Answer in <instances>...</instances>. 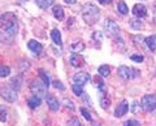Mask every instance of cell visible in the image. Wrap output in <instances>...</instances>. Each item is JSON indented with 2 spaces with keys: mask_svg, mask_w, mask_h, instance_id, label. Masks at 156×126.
I'll use <instances>...</instances> for the list:
<instances>
[{
  "mask_svg": "<svg viewBox=\"0 0 156 126\" xmlns=\"http://www.w3.org/2000/svg\"><path fill=\"white\" fill-rule=\"evenodd\" d=\"M70 50H72L73 52H76V53L82 52V51L85 50V44H83V42H76V43H73V44L70 46Z\"/></svg>",
  "mask_w": 156,
  "mask_h": 126,
  "instance_id": "19",
  "label": "cell"
},
{
  "mask_svg": "<svg viewBox=\"0 0 156 126\" xmlns=\"http://www.w3.org/2000/svg\"><path fill=\"white\" fill-rule=\"evenodd\" d=\"M94 38H95V39H101V33H99V31H95L94 33Z\"/></svg>",
  "mask_w": 156,
  "mask_h": 126,
  "instance_id": "36",
  "label": "cell"
},
{
  "mask_svg": "<svg viewBox=\"0 0 156 126\" xmlns=\"http://www.w3.org/2000/svg\"><path fill=\"white\" fill-rule=\"evenodd\" d=\"M133 14L138 18H143L147 16V9H146L143 4H135L133 7Z\"/></svg>",
  "mask_w": 156,
  "mask_h": 126,
  "instance_id": "10",
  "label": "cell"
},
{
  "mask_svg": "<svg viewBox=\"0 0 156 126\" xmlns=\"http://www.w3.org/2000/svg\"><path fill=\"white\" fill-rule=\"evenodd\" d=\"M62 104H64L66 108H69L70 110H76V105L72 103V100H70V99H66V98H65L64 100H62Z\"/></svg>",
  "mask_w": 156,
  "mask_h": 126,
  "instance_id": "29",
  "label": "cell"
},
{
  "mask_svg": "<svg viewBox=\"0 0 156 126\" xmlns=\"http://www.w3.org/2000/svg\"><path fill=\"white\" fill-rule=\"evenodd\" d=\"M52 85H53V86H55V89H58V90H60V91H64V90H65V87H64V85H62V83H61V82H60V81H53V82H52Z\"/></svg>",
  "mask_w": 156,
  "mask_h": 126,
  "instance_id": "30",
  "label": "cell"
},
{
  "mask_svg": "<svg viewBox=\"0 0 156 126\" xmlns=\"http://www.w3.org/2000/svg\"><path fill=\"white\" fill-rule=\"evenodd\" d=\"M69 126H81V122L78 121V118H72L69 122Z\"/></svg>",
  "mask_w": 156,
  "mask_h": 126,
  "instance_id": "35",
  "label": "cell"
},
{
  "mask_svg": "<svg viewBox=\"0 0 156 126\" xmlns=\"http://www.w3.org/2000/svg\"><path fill=\"white\" fill-rule=\"evenodd\" d=\"M117 9H119V12L121 13V14H128V12H129V8H128V5H126V3L125 2H119V4H117Z\"/></svg>",
  "mask_w": 156,
  "mask_h": 126,
  "instance_id": "22",
  "label": "cell"
},
{
  "mask_svg": "<svg viewBox=\"0 0 156 126\" xmlns=\"http://www.w3.org/2000/svg\"><path fill=\"white\" fill-rule=\"evenodd\" d=\"M51 37H52V40L55 42V44H57L58 47L62 46V40H61V34L60 31L57 30V29H53L51 31Z\"/></svg>",
  "mask_w": 156,
  "mask_h": 126,
  "instance_id": "15",
  "label": "cell"
},
{
  "mask_svg": "<svg viewBox=\"0 0 156 126\" xmlns=\"http://www.w3.org/2000/svg\"><path fill=\"white\" fill-rule=\"evenodd\" d=\"M117 74H119L122 79H130V78H134V74H138V70H134L131 68H128L125 65H121L119 69H117Z\"/></svg>",
  "mask_w": 156,
  "mask_h": 126,
  "instance_id": "7",
  "label": "cell"
},
{
  "mask_svg": "<svg viewBox=\"0 0 156 126\" xmlns=\"http://www.w3.org/2000/svg\"><path fill=\"white\" fill-rule=\"evenodd\" d=\"M140 105L146 112H151L156 108V96L155 95H144L140 100Z\"/></svg>",
  "mask_w": 156,
  "mask_h": 126,
  "instance_id": "6",
  "label": "cell"
},
{
  "mask_svg": "<svg viewBox=\"0 0 156 126\" xmlns=\"http://www.w3.org/2000/svg\"><path fill=\"white\" fill-rule=\"evenodd\" d=\"M27 47H29V50H30L31 52L37 53V55H38V53H41V52H42V50H43V46H42L39 42L34 40V39L29 40V43H27Z\"/></svg>",
  "mask_w": 156,
  "mask_h": 126,
  "instance_id": "13",
  "label": "cell"
},
{
  "mask_svg": "<svg viewBox=\"0 0 156 126\" xmlns=\"http://www.w3.org/2000/svg\"><path fill=\"white\" fill-rule=\"evenodd\" d=\"M72 90H73V93H74L77 96H81V95H83V89H82V86L80 85H73L72 86Z\"/></svg>",
  "mask_w": 156,
  "mask_h": 126,
  "instance_id": "28",
  "label": "cell"
},
{
  "mask_svg": "<svg viewBox=\"0 0 156 126\" xmlns=\"http://www.w3.org/2000/svg\"><path fill=\"white\" fill-rule=\"evenodd\" d=\"M47 89L48 87L44 85V82H41V81H33L30 85L31 93L35 96H39V98L47 96Z\"/></svg>",
  "mask_w": 156,
  "mask_h": 126,
  "instance_id": "4",
  "label": "cell"
},
{
  "mask_svg": "<svg viewBox=\"0 0 156 126\" xmlns=\"http://www.w3.org/2000/svg\"><path fill=\"white\" fill-rule=\"evenodd\" d=\"M8 117V112H7V108L4 105H0V121L2 122H5Z\"/></svg>",
  "mask_w": 156,
  "mask_h": 126,
  "instance_id": "25",
  "label": "cell"
},
{
  "mask_svg": "<svg viewBox=\"0 0 156 126\" xmlns=\"http://www.w3.org/2000/svg\"><path fill=\"white\" fill-rule=\"evenodd\" d=\"M46 101H47V105L50 107V109L53 110V112H56V110L58 109V107H60L57 99H56L53 95H47V96H46Z\"/></svg>",
  "mask_w": 156,
  "mask_h": 126,
  "instance_id": "12",
  "label": "cell"
},
{
  "mask_svg": "<svg viewBox=\"0 0 156 126\" xmlns=\"http://www.w3.org/2000/svg\"><path fill=\"white\" fill-rule=\"evenodd\" d=\"M99 16H100L99 8L94 5L92 3H87L83 7V9H82V18H83V21L87 25H94V23H96L98 20H99Z\"/></svg>",
  "mask_w": 156,
  "mask_h": 126,
  "instance_id": "2",
  "label": "cell"
},
{
  "mask_svg": "<svg viewBox=\"0 0 156 126\" xmlns=\"http://www.w3.org/2000/svg\"><path fill=\"white\" fill-rule=\"evenodd\" d=\"M0 27L5 31L8 35H14L18 30V23H17V18L13 13L7 12L0 17Z\"/></svg>",
  "mask_w": 156,
  "mask_h": 126,
  "instance_id": "1",
  "label": "cell"
},
{
  "mask_svg": "<svg viewBox=\"0 0 156 126\" xmlns=\"http://www.w3.org/2000/svg\"><path fill=\"white\" fill-rule=\"evenodd\" d=\"M129 25L131 29H135V30H139V29H142V22H140V20H136V18H133V20L129 21Z\"/></svg>",
  "mask_w": 156,
  "mask_h": 126,
  "instance_id": "23",
  "label": "cell"
},
{
  "mask_svg": "<svg viewBox=\"0 0 156 126\" xmlns=\"http://www.w3.org/2000/svg\"><path fill=\"white\" fill-rule=\"evenodd\" d=\"M128 110H129V104H128V101L126 100H124V101H121V103L117 105V108L115 110V116L116 117H122Z\"/></svg>",
  "mask_w": 156,
  "mask_h": 126,
  "instance_id": "11",
  "label": "cell"
},
{
  "mask_svg": "<svg viewBox=\"0 0 156 126\" xmlns=\"http://www.w3.org/2000/svg\"><path fill=\"white\" fill-rule=\"evenodd\" d=\"M130 59L135 61V62H142L143 61V56H140V55H130Z\"/></svg>",
  "mask_w": 156,
  "mask_h": 126,
  "instance_id": "33",
  "label": "cell"
},
{
  "mask_svg": "<svg viewBox=\"0 0 156 126\" xmlns=\"http://www.w3.org/2000/svg\"><path fill=\"white\" fill-rule=\"evenodd\" d=\"M52 13H53V16H55V18H57L58 21L64 20V9H62L60 5H55V7H53Z\"/></svg>",
  "mask_w": 156,
  "mask_h": 126,
  "instance_id": "17",
  "label": "cell"
},
{
  "mask_svg": "<svg viewBox=\"0 0 156 126\" xmlns=\"http://www.w3.org/2000/svg\"><path fill=\"white\" fill-rule=\"evenodd\" d=\"M144 42H146V44H147V48L151 51H155L156 50V35H150L147 38H144Z\"/></svg>",
  "mask_w": 156,
  "mask_h": 126,
  "instance_id": "14",
  "label": "cell"
},
{
  "mask_svg": "<svg viewBox=\"0 0 156 126\" xmlns=\"http://www.w3.org/2000/svg\"><path fill=\"white\" fill-rule=\"evenodd\" d=\"M38 73H39V75H41V78H42V81L44 82V85L48 87L50 86V77H48V73L46 70H43V69H39L38 70Z\"/></svg>",
  "mask_w": 156,
  "mask_h": 126,
  "instance_id": "21",
  "label": "cell"
},
{
  "mask_svg": "<svg viewBox=\"0 0 156 126\" xmlns=\"http://www.w3.org/2000/svg\"><path fill=\"white\" fill-rule=\"evenodd\" d=\"M69 64L74 68H81V66H85L86 61L85 59L82 57V55H78V53H73L69 59Z\"/></svg>",
  "mask_w": 156,
  "mask_h": 126,
  "instance_id": "9",
  "label": "cell"
},
{
  "mask_svg": "<svg viewBox=\"0 0 156 126\" xmlns=\"http://www.w3.org/2000/svg\"><path fill=\"white\" fill-rule=\"evenodd\" d=\"M41 103H42V100H41V98L39 96H31V98H29V100H27V105L30 107L31 109H35L37 107H39L41 105Z\"/></svg>",
  "mask_w": 156,
  "mask_h": 126,
  "instance_id": "16",
  "label": "cell"
},
{
  "mask_svg": "<svg viewBox=\"0 0 156 126\" xmlns=\"http://www.w3.org/2000/svg\"><path fill=\"white\" fill-rule=\"evenodd\" d=\"M98 72H99V74H100L101 77H108L111 70H109V66H108V65H101V66H99Z\"/></svg>",
  "mask_w": 156,
  "mask_h": 126,
  "instance_id": "24",
  "label": "cell"
},
{
  "mask_svg": "<svg viewBox=\"0 0 156 126\" xmlns=\"http://www.w3.org/2000/svg\"><path fill=\"white\" fill-rule=\"evenodd\" d=\"M0 96H2L4 100L9 101V103H14V101L17 100L16 90H13L12 87H9V86H3L2 89H0Z\"/></svg>",
  "mask_w": 156,
  "mask_h": 126,
  "instance_id": "5",
  "label": "cell"
},
{
  "mask_svg": "<svg viewBox=\"0 0 156 126\" xmlns=\"http://www.w3.org/2000/svg\"><path fill=\"white\" fill-rule=\"evenodd\" d=\"M81 113L83 114V117H85L87 121H90V122H92L91 116H90V113H89V112H87V109H86V108H82V109H81Z\"/></svg>",
  "mask_w": 156,
  "mask_h": 126,
  "instance_id": "31",
  "label": "cell"
},
{
  "mask_svg": "<svg viewBox=\"0 0 156 126\" xmlns=\"http://www.w3.org/2000/svg\"><path fill=\"white\" fill-rule=\"evenodd\" d=\"M11 73V68L7 65H0V77H7Z\"/></svg>",
  "mask_w": 156,
  "mask_h": 126,
  "instance_id": "27",
  "label": "cell"
},
{
  "mask_svg": "<svg viewBox=\"0 0 156 126\" xmlns=\"http://www.w3.org/2000/svg\"><path fill=\"white\" fill-rule=\"evenodd\" d=\"M104 31L112 39H117L120 35V27L113 20H107L104 22Z\"/></svg>",
  "mask_w": 156,
  "mask_h": 126,
  "instance_id": "3",
  "label": "cell"
},
{
  "mask_svg": "<svg viewBox=\"0 0 156 126\" xmlns=\"http://www.w3.org/2000/svg\"><path fill=\"white\" fill-rule=\"evenodd\" d=\"M21 83H22V81H21V77H13V78L11 79V85H12V89L14 90H20L21 89Z\"/></svg>",
  "mask_w": 156,
  "mask_h": 126,
  "instance_id": "20",
  "label": "cell"
},
{
  "mask_svg": "<svg viewBox=\"0 0 156 126\" xmlns=\"http://www.w3.org/2000/svg\"><path fill=\"white\" fill-rule=\"evenodd\" d=\"M124 126H140V124L138 122V121H135V120H128L124 124Z\"/></svg>",
  "mask_w": 156,
  "mask_h": 126,
  "instance_id": "32",
  "label": "cell"
},
{
  "mask_svg": "<svg viewBox=\"0 0 156 126\" xmlns=\"http://www.w3.org/2000/svg\"><path fill=\"white\" fill-rule=\"evenodd\" d=\"M35 3H37V5L41 7L42 9H47L55 3V0H35Z\"/></svg>",
  "mask_w": 156,
  "mask_h": 126,
  "instance_id": "18",
  "label": "cell"
},
{
  "mask_svg": "<svg viewBox=\"0 0 156 126\" xmlns=\"http://www.w3.org/2000/svg\"><path fill=\"white\" fill-rule=\"evenodd\" d=\"M92 126H100V125H98L96 122H92Z\"/></svg>",
  "mask_w": 156,
  "mask_h": 126,
  "instance_id": "39",
  "label": "cell"
},
{
  "mask_svg": "<svg viewBox=\"0 0 156 126\" xmlns=\"http://www.w3.org/2000/svg\"><path fill=\"white\" fill-rule=\"evenodd\" d=\"M100 104H101V107H103L104 109H107V108H108V107L111 105V99H109L107 95H103V96L100 98Z\"/></svg>",
  "mask_w": 156,
  "mask_h": 126,
  "instance_id": "26",
  "label": "cell"
},
{
  "mask_svg": "<svg viewBox=\"0 0 156 126\" xmlns=\"http://www.w3.org/2000/svg\"><path fill=\"white\" fill-rule=\"evenodd\" d=\"M98 2L101 3V4H111L112 0H98Z\"/></svg>",
  "mask_w": 156,
  "mask_h": 126,
  "instance_id": "37",
  "label": "cell"
},
{
  "mask_svg": "<svg viewBox=\"0 0 156 126\" xmlns=\"http://www.w3.org/2000/svg\"><path fill=\"white\" fill-rule=\"evenodd\" d=\"M64 2H65L66 4H74V3L77 2V0H64Z\"/></svg>",
  "mask_w": 156,
  "mask_h": 126,
  "instance_id": "38",
  "label": "cell"
},
{
  "mask_svg": "<svg viewBox=\"0 0 156 126\" xmlns=\"http://www.w3.org/2000/svg\"><path fill=\"white\" fill-rule=\"evenodd\" d=\"M73 81H74L76 85L83 86V85H86L87 82L90 81V74L85 73V72H82V73H77V74L73 75Z\"/></svg>",
  "mask_w": 156,
  "mask_h": 126,
  "instance_id": "8",
  "label": "cell"
},
{
  "mask_svg": "<svg viewBox=\"0 0 156 126\" xmlns=\"http://www.w3.org/2000/svg\"><path fill=\"white\" fill-rule=\"evenodd\" d=\"M139 109H140L139 103H138V101H134V103H133V107H131V112H133V113H136Z\"/></svg>",
  "mask_w": 156,
  "mask_h": 126,
  "instance_id": "34",
  "label": "cell"
}]
</instances>
